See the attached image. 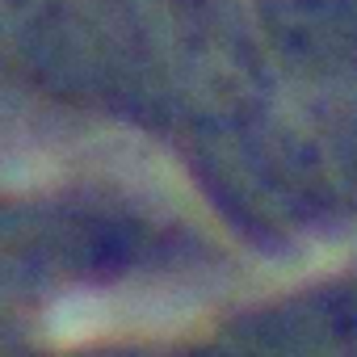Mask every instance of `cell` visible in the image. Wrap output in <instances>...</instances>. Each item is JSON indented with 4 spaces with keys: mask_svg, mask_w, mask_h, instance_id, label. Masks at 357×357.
I'll list each match as a JSON object with an SVG mask.
<instances>
[{
    "mask_svg": "<svg viewBox=\"0 0 357 357\" xmlns=\"http://www.w3.org/2000/svg\"><path fill=\"white\" fill-rule=\"evenodd\" d=\"M278 176L311 206H357V93L328 97L278 139Z\"/></svg>",
    "mask_w": 357,
    "mask_h": 357,
    "instance_id": "6da1fadb",
    "label": "cell"
}]
</instances>
